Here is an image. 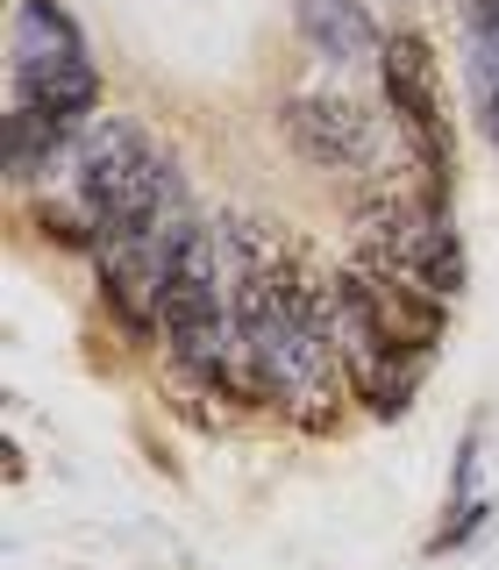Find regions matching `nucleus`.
I'll use <instances>...</instances> for the list:
<instances>
[{
    "mask_svg": "<svg viewBox=\"0 0 499 570\" xmlns=\"http://www.w3.org/2000/svg\"><path fill=\"white\" fill-rule=\"evenodd\" d=\"M71 186H79V207L100 222V243L157 236L172 207V157L136 121L100 115L71 150Z\"/></svg>",
    "mask_w": 499,
    "mask_h": 570,
    "instance_id": "nucleus-1",
    "label": "nucleus"
},
{
    "mask_svg": "<svg viewBox=\"0 0 499 570\" xmlns=\"http://www.w3.org/2000/svg\"><path fill=\"white\" fill-rule=\"evenodd\" d=\"M14 100L65 121H100V71L86 58L79 22L58 0H22V14H14Z\"/></svg>",
    "mask_w": 499,
    "mask_h": 570,
    "instance_id": "nucleus-2",
    "label": "nucleus"
},
{
    "mask_svg": "<svg viewBox=\"0 0 499 570\" xmlns=\"http://www.w3.org/2000/svg\"><path fill=\"white\" fill-rule=\"evenodd\" d=\"M379 86H385V107H392V121H400L407 150H414V165L428 171V186L442 193L457 142H450V100H442L436 43H428L421 29H392L385 50H379Z\"/></svg>",
    "mask_w": 499,
    "mask_h": 570,
    "instance_id": "nucleus-3",
    "label": "nucleus"
},
{
    "mask_svg": "<svg viewBox=\"0 0 499 570\" xmlns=\"http://www.w3.org/2000/svg\"><path fill=\"white\" fill-rule=\"evenodd\" d=\"M278 136L293 142L314 171H343V178H371L379 157H385L379 121L356 100H335V94H293L278 107Z\"/></svg>",
    "mask_w": 499,
    "mask_h": 570,
    "instance_id": "nucleus-4",
    "label": "nucleus"
},
{
    "mask_svg": "<svg viewBox=\"0 0 499 570\" xmlns=\"http://www.w3.org/2000/svg\"><path fill=\"white\" fill-rule=\"evenodd\" d=\"M350 272H356V285H364V299H371V314H379L392 350L400 356H436V343L450 335V299L421 293L414 278L379 272V264H350Z\"/></svg>",
    "mask_w": 499,
    "mask_h": 570,
    "instance_id": "nucleus-5",
    "label": "nucleus"
},
{
    "mask_svg": "<svg viewBox=\"0 0 499 570\" xmlns=\"http://www.w3.org/2000/svg\"><path fill=\"white\" fill-rule=\"evenodd\" d=\"M86 129H94V121H65V115H43V107H29V100H8V178L14 186H36L50 165H65V157L79 150Z\"/></svg>",
    "mask_w": 499,
    "mask_h": 570,
    "instance_id": "nucleus-6",
    "label": "nucleus"
},
{
    "mask_svg": "<svg viewBox=\"0 0 499 570\" xmlns=\"http://www.w3.org/2000/svg\"><path fill=\"white\" fill-rule=\"evenodd\" d=\"M293 22L329 65H371L385 50V36H379L364 0H293Z\"/></svg>",
    "mask_w": 499,
    "mask_h": 570,
    "instance_id": "nucleus-7",
    "label": "nucleus"
},
{
    "mask_svg": "<svg viewBox=\"0 0 499 570\" xmlns=\"http://www.w3.org/2000/svg\"><path fill=\"white\" fill-rule=\"evenodd\" d=\"M400 278H414L421 293H436V299H457L463 293V278H471V257H463V236L450 222H428L414 243H407V257L392 264Z\"/></svg>",
    "mask_w": 499,
    "mask_h": 570,
    "instance_id": "nucleus-8",
    "label": "nucleus"
},
{
    "mask_svg": "<svg viewBox=\"0 0 499 570\" xmlns=\"http://www.w3.org/2000/svg\"><path fill=\"white\" fill-rule=\"evenodd\" d=\"M36 228L65 249H100V222L86 207H36Z\"/></svg>",
    "mask_w": 499,
    "mask_h": 570,
    "instance_id": "nucleus-9",
    "label": "nucleus"
},
{
    "mask_svg": "<svg viewBox=\"0 0 499 570\" xmlns=\"http://www.w3.org/2000/svg\"><path fill=\"white\" fill-rule=\"evenodd\" d=\"M450 513H457V521H442L436 534H428V557H450V549H463V542H471V534L492 521V499L478 492V499H463V507H450Z\"/></svg>",
    "mask_w": 499,
    "mask_h": 570,
    "instance_id": "nucleus-10",
    "label": "nucleus"
}]
</instances>
